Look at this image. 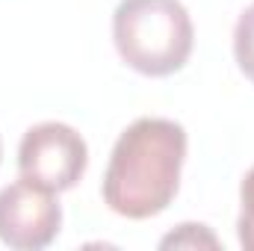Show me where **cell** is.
<instances>
[{
    "instance_id": "8992f818",
    "label": "cell",
    "mask_w": 254,
    "mask_h": 251,
    "mask_svg": "<svg viewBox=\"0 0 254 251\" xmlns=\"http://www.w3.org/2000/svg\"><path fill=\"white\" fill-rule=\"evenodd\" d=\"M240 222H237V234H240V246L246 251H254V166L249 169V175L243 178L240 187Z\"/></svg>"
},
{
    "instance_id": "ba28073f",
    "label": "cell",
    "mask_w": 254,
    "mask_h": 251,
    "mask_svg": "<svg viewBox=\"0 0 254 251\" xmlns=\"http://www.w3.org/2000/svg\"><path fill=\"white\" fill-rule=\"evenodd\" d=\"M0 151H3V148H0Z\"/></svg>"
},
{
    "instance_id": "6da1fadb",
    "label": "cell",
    "mask_w": 254,
    "mask_h": 251,
    "mask_svg": "<svg viewBox=\"0 0 254 251\" xmlns=\"http://www.w3.org/2000/svg\"><path fill=\"white\" fill-rule=\"evenodd\" d=\"M187 130L172 119H136L119 136L104 175V204L125 219L163 213L181 187Z\"/></svg>"
},
{
    "instance_id": "3957f363",
    "label": "cell",
    "mask_w": 254,
    "mask_h": 251,
    "mask_svg": "<svg viewBox=\"0 0 254 251\" xmlns=\"http://www.w3.org/2000/svg\"><path fill=\"white\" fill-rule=\"evenodd\" d=\"M89 166L86 139L63 122H42L30 127L18 148V172L36 187L65 192L77 187Z\"/></svg>"
},
{
    "instance_id": "277c9868",
    "label": "cell",
    "mask_w": 254,
    "mask_h": 251,
    "mask_svg": "<svg viewBox=\"0 0 254 251\" xmlns=\"http://www.w3.org/2000/svg\"><path fill=\"white\" fill-rule=\"evenodd\" d=\"M63 225V207L57 192L36 187L21 178L0 189V240L9 249L39 251L48 249Z\"/></svg>"
},
{
    "instance_id": "5b68a950",
    "label": "cell",
    "mask_w": 254,
    "mask_h": 251,
    "mask_svg": "<svg viewBox=\"0 0 254 251\" xmlns=\"http://www.w3.org/2000/svg\"><path fill=\"white\" fill-rule=\"evenodd\" d=\"M234 57L240 71L254 83V3L243 9L237 27H234Z\"/></svg>"
},
{
    "instance_id": "7a4b0ae2",
    "label": "cell",
    "mask_w": 254,
    "mask_h": 251,
    "mask_svg": "<svg viewBox=\"0 0 254 251\" xmlns=\"http://www.w3.org/2000/svg\"><path fill=\"white\" fill-rule=\"evenodd\" d=\"M113 39L133 71L166 77L187 65L195 30L181 0H122L113 15Z\"/></svg>"
},
{
    "instance_id": "52a82bcc",
    "label": "cell",
    "mask_w": 254,
    "mask_h": 251,
    "mask_svg": "<svg viewBox=\"0 0 254 251\" xmlns=\"http://www.w3.org/2000/svg\"><path fill=\"white\" fill-rule=\"evenodd\" d=\"M163 249H201V246H207V249H216L219 246V240L204 228V225H181L175 234H169L163 243H160Z\"/></svg>"
}]
</instances>
